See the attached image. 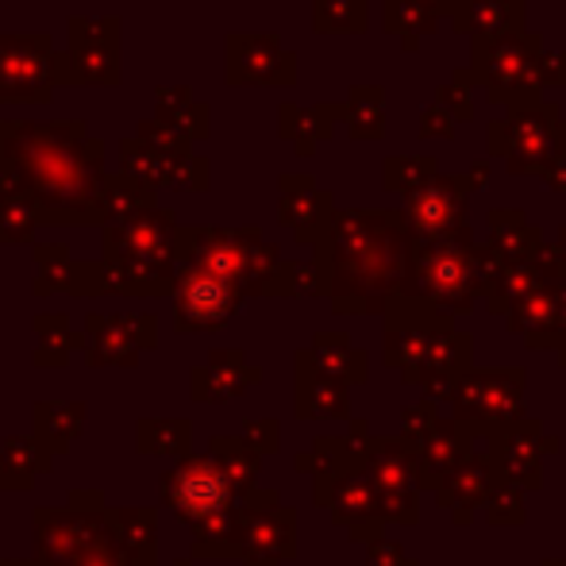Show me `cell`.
<instances>
[{"instance_id":"6da1fadb","label":"cell","mask_w":566,"mask_h":566,"mask_svg":"<svg viewBox=\"0 0 566 566\" xmlns=\"http://www.w3.org/2000/svg\"><path fill=\"white\" fill-rule=\"evenodd\" d=\"M0 189L28 197L39 224H108L105 143L85 119L8 124Z\"/></svg>"},{"instance_id":"7a4b0ae2","label":"cell","mask_w":566,"mask_h":566,"mask_svg":"<svg viewBox=\"0 0 566 566\" xmlns=\"http://www.w3.org/2000/svg\"><path fill=\"white\" fill-rule=\"evenodd\" d=\"M178 224L170 212L147 209L139 217L105 224V254L113 285L124 290H166L178 259Z\"/></svg>"},{"instance_id":"3957f363","label":"cell","mask_w":566,"mask_h":566,"mask_svg":"<svg viewBox=\"0 0 566 566\" xmlns=\"http://www.w3.org/2000/svg\"><path fill=\"white\" fill-rule=\"evenodd\" d=\"M470 51V74L482 85L493 105L505 108H536L544 105V82H539V54L547 51L539 31H505V35L474 39Z\"/></svg>"},{"instance_id":"277c9868","label":"cell","mask_w":566,"mask_h":566,"mask_svg":"<svg viewBox=\"0 0 566 566\" xmlns=\"http://www.w3.org/2000/svg\"><path fill=\"white\" fill-rule=\"evenodd\" d=\"M566 143L563 108L544 101L536 108H509L485 127V147L493 158H505L513 174H539L544 178L547 163L559 155Z\"/></svg>"},{"instance_id":"5b68a950","label":"cell","mask_w":566,"mask_h":566,"mask_svg":"<svg viewBox=\"0 0 566 566\" xmlns=\"http://www.w3.org/2000/svg\"><path fill=\"white\" fill-rule=\"evenodd\" d=\"M124 20L119 15H70L66 20V51H59V82L90 85V90H116L124 77L119 59Z\"/></svg>"},{"instance_id":"8992f818","label":"cell","mask_w":566,"mask_h":566,"mask_svg":"<svg viewBox=\"0 0 566 566\" xmlns=\"http://www.w3.org/2000/svg\"><path fill=\"white\" fill-rule=\"evenodd\" d=\"M59 85V51L51 35L0 31V105H46Z\"/></svg>"},{"instance_id":"52a82bcc","label":"cell","mask_w":566,"mask_h":566,"mask_svg":"<svg viewBox=\"0 0 566 566\" xmlns=\"http://www.w3.org/2000/svg\"><path fill=\"white\" fill-rule=\"evenodd\" d=\"M224 77L231 90H290L297 85V54L274 31H231Z\"/></svg>"},{"instance_id":"ba28073f","label":"cell","mask_w":566,"mask_h":566,"mask_svg":"<svg viewBox=\"0 0 566 566\" xmlns=\"http://www.w3.org/2000/svg\"><path fill=\"white\" fill-rule=\"evenodd\" d=\"M119 174L127 178L143 181V186L158 189V186H170V189H189V193H201L209 189L212 181V163L197 150H155L139 139V135H127L119 143Z\"/></svg>"},{"instance_id":"9c48e42d","label":"cell","mask_w":566,"mask_h":566,"mask_svg":"<svg viewBox=\"0 0 566 566\" xmlns=\"http://www.w3.org/2000/svg\"><path fill=\"white\" fill-rule=\"evenodd\" d=\"M490 178V166L474 163L467 174H448V178H436L432 186H424L420 193L405 197V224L420 235H448V231L462 220V197L474 193Z\"/></svg>"},{"instance_id":"30bf717a","label":"cell","mask_w":566,"mask_h":566,"mask_svg":"<svg viewBox=\"0 0 566 566\" xmlns=\"http://www.w3.org/2000/svg\"><path fill=\"white\" fill-rule=\"evenodd\" d=\"M277 193H282L277 217H282V224L297 228L301 239H308L313 231H324L332 224V217H336L332 212V193L316 186L308 174H282Z\"/></svg>"},{"instance_id":"8fae6325","label":"cell","mask_w":566,"mask_h":566,"mask_svg":"<svg viewBox=\"0 0 566 566\" xmlns=\"http://www.w3.org/2000/svg\"><path fill=\"white\" fill-rule=\"evenodd\" d=\"M336 119H343V101H321V105H277V135L297 150L301 158H313L321 143L336 135Z\"/></svg>"},{"instance_id":"7c38bea8","label":"cell","mask_w":566,"mask_h":566,"mask_svg":"<svg viewBox=\"0 0 566 566\" xmlns=\"http://www.w3.org/2000/svg\"><path fill=\"white\" fill-rule=\"evenodd\" d=\"M448 20L459 35H470V43L485 35L524 31V12H516L509 0H454Z\"/></svg>"},{"instance_id":"4fadbf2b","label":"cell","mask_w":566,"mask_h":566,"mask_svg":"<svg viewBox=\"0 0 566 566\" xmlns=\"http://www.w3.org/2000/svg\"><path fill=\"white\" fill-rule=\"evenodd\" d=\"M155 116L181 132L189 143H205L212 135V108L197 101L186 85H163L155 90Z\"/></svg>"},{"instance_id":"5bb4252c","label":"cell","mask_w":566,"mask_h":566,"mask_svg":"<svg viewBox=\"0 0 566 566\" xmlns=\"http://www.w3.org/2000/svg\"><path fill=\"white\" fill-rule=\"evenodd\" d=\"M440 8L428 0H381V28L401 39L405 51H417L420 39L440 28Z\"/></svg>"},{"instance_id":"9a60e30c","label":"cell","mask_w":566,"mask_h":566,"mask_svg":"<svg viewBox=\"0 0 566 566\" xmlns=\"http://www.w3.org/2000/svg\"><path fill=\"white\" fill-rule=\"evenodd\" d=\"M343 124L358 143H378L386 135V90L381 85H355L343 101Z\"/></svg>"},{"instance_id":"2e32d148","label":"cell","mask_w":566,"mask_h":566,"mask_svg":"<svg viewBox=\"0 0 566 566\" xmlns=\"http://www.w3.org/2000/svg\"><path fill=\"white\" fill-rule=\"evenodd\" d=\"M436 178H440V174H436L432 155H389L386 163H381V186H386L389 193L412 197L424 186H432Z\"/></svg>"},{"instance_id":"e0dca14e","label":"cell","mask_w":566,"mask_h":566,"mask_svg":"<svg viewBox=\"0 0 566 566\" xmlns=\"http://www.w3.org/2000/svg\"><path fill=\"white\" fill-rule=\"evenodd\" d=\"M370 0H313L316 35H363Z\"/></svg>"},{"instance_id":"ac0fdd59","label":"cell","mask_w":566,"mask_h":566,"mask_svg":"<svg viewBox=\"0 0 566 566\" xmlns=\"http://www.w3.org/2000/svg\"><path fill=\"white\" fill-rule=\"evenodd\" d=\"M105 205H108V224L113 220H127V217H139L147 209H158L155 205V189L143 186V181L127 178V174H108V193H105Z\"/></svg>"},{"instance_id":"d6986e66","label":"cell","mask_w":566,"mask_h":566,"mask_svg":"<svg viewBox=\"0 0 566 566\" xmlns=\"http://www.w3.org/2000/svg\"><path fill=\"white\" fill-rule=\"evenodd\" d=\"M39 228L35 209L28 205V197L12 193V189H0V243H23Z\"/></svg>"},{"instance_id":"ffe728a7","label":"cell","mask_w":566,"mask_h":566,"mask_svg":"<svg viewBox=\"0 0 566 566\" xmlns=\"http://www.w3.org/2000/svg\"><path fill=\"white\" fill-rule=\"evenodd\" d=\"M474 74H470V66H459L451 74L448 85H436V105L448 113L454 124H467V119H474Z\"/></svg>"},{"instance_id":"44dd1931","label":"cell","mask_w":566,"mask_h":566,"mask_svg":"<svg viewBox=\"0 0 566 566\" xmlns=\"http://www.w3.org/2000/svg\"><path fill=\"white\" fill-rule=\"evenodd\" d=\"M135 135H139L147 147H155V150H170V155H178V150H193V143L186 139L181 132H174L170 124H163L158 116H150V119H143L139 127H135Z\"/></svg>"},{"instance_id":"7402d4cb","label":"cell","mask_w":566,"mask_h":566,"mask_svg":"<svg viewBox=\"0 0 566 566\" xmlns=\"http://www.w3.org/2000/svg\"><path fill=\"white\" fill-rule=\"evenodd\" d=\"M454 119L443 113L436 101H428L424 108H420V139H454Z\"/></svg>"},{"instance_id":"603a6c76","label":"cell","mask_w":566,"mask_h":566,"mask_svg":"<svg viewBox=\"0 0 566 566\" xmlns=\"http://www.w3.org/2000/svg\"><path fill=\"white\" fill-rule=\"evenodd\" d=\"M539 82L547 85H566V54L563 51H544L539 54Z\"/></svg>"},{"instance_id":"cb8c5ba5","label":"cell","mask_w":566,"mask_h":566,"mask_svg":"<svg viewBox=\"0 0 566 566\" xmlns=\"http://www.w3.org/2000/svg\"><path fill=\"white\" fill-rule=\"evenodd\" d=\"M428 4H436L443 15H451V4H454V0H428Z\"/></svg>"},{"instance_id":"d4e9b609","label":"cell","mask_w":566,"mask_h":566,"mask_svg":"<svg viewBox=\"0 0 566 566\" xmlns=\"http://www.w3.org/2000/svg\"><path fill=\"white\" fill-rule=\"evenodd\" d=\"M509 4H513V8H516V12H524V0H509Z\"/></svg>"}]
</instances>
